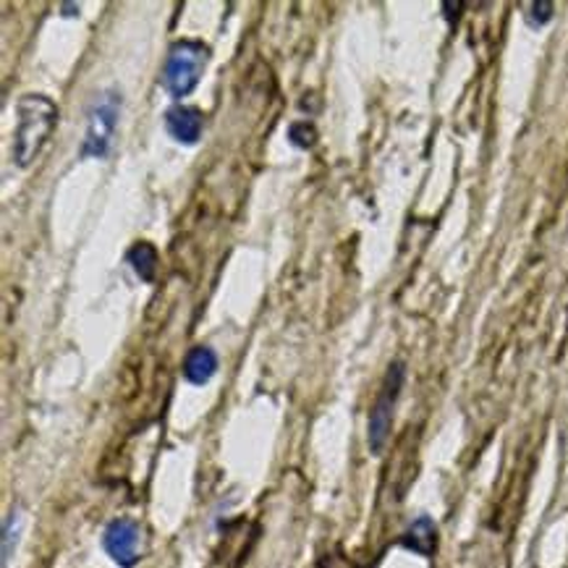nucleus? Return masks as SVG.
Listing matches in <instances>:
<instances>
[{
	"label": "nucleus",
	"mask_w": 568,
	"mask_h": 568,
	"mask_svg": "<svg viewBox=\"0 0 568 568\" xmlns=\"http://www.w3.org/2000/svg\"><path fill=\"white\" fill-rule=\"evenodd\" d=\"M19 121L13 131V160L19 169H29L45 148L58 123V105L48 94H24L19 100Z\"/></svg>",
	"instance_id": "obj_1"
},
{
	"label": "nucleus",
	"mask_w": 568,
	"mask_h": 568,
	"mask_svg": "<svg viewBox=\"0 0 568 568\" xmlns=\"http://www.w3.org/2000/svg\"><path fill=\"white\" fill-rule=\"evenodd\" d=\"M210 61V48L200 40H179L171 48L169 61L163 69V87L171 98H186L200 84L202 71Z\"/></svg>",
	"instance_id": "obj_2"
},
{
	"label": "nucleus",
	"mask_w": 568,
	"mask_h": 568,
	"mask_svg": "<svg viewBox=\"0 0 568 568\" xmlns=\"http://www.w3.org/2000/svg\"><path fill=\"white\" fill-rule=\"evenodd\" d=\"M121 113V94L119 92H103L94 98L87 115V134L82 142V158H105L111 152L115 126H119Z\"/></svg>",
	"instance_id": "obj_3"
},
{
	"label": "nucleus",
	"mask_w": 568,
	"mask_h": 568,
	"mask_svg": "<svg viewBox=\"0 0 568 568\" xmlns=\"http://www.w3.org/2000/svg\"><path fill=\"white\" fill-rule=\"evenodd\" d=\"M406 381V367L400 362H393L388 367V375H385L383 388L377 393V400L369 412V450L373 454H383L385 443L390 438V425H393V412H396L400 388H404Z\"/></svg>",
	"instance_id": "obj_4"
},
{
	"label": "nucleus",
	"mask_w": 568,
	"mask_h": 568,
	"mask_svg": "<svg viewBox=\"0 0 568 568\" xmlns=\"http://www.w3.org/2000/svg\"><path fill=\"white\" fill-rule=\"evenodd\" d=\"M142 531L134 519H113L103 531V548L115 566L134 568L140 564Z\"/></svg>",
	"instance_id": "obj_5"
},
{
	"label": "nucleus",
	"mask_w": 568,
	"mask_h": 568,
	"mask_svg": "<svg viewBox=\"0 0 568 568\" xmlns=\"http://www.w3.org/2000/svg\"><path fill=\"white\" fill-rule=\"evenodd\" d=\"M165 129H169V134L176 142L196 144V140L202 136V129H205V115H202L200 108L173 105L165 113Z\"/></svg>",
	"instance_id": "obj_6"
},
{
	"label": "nucleus",
	"mask_w": 568,
	"mask_h": 568,
	"mask_svg": "<svg viewBox=\"0 0 568 568\" xmlns=\"http://www.w3.org/2000/svg\"><path fill=\"white\" fill-rule=\"evenodd\" d=\"M400 545L406 550L417 552V556H433L435 548H438V527H435V521L429 516H419L400 535Z\"/></svg>",
	"instance_id": "obj_7"
},
{
	"label": "nucleus",
	"mask_w": 568,
	"mask_h": 568,
	"mask_svg": "<svg viewBox=\"0 0 568 568\" xmlns=\"http://www.w3.org/2000/svg\"><path fill=\"white\" fill-rule=\"evenodd\" d=\"M217 373V354L210 346H194L184 359V377L192 385H207Z\"/></svg>",
	"instance_id": "obj_8"
},
{
	"label": "nucleus",
	"mask_w": 568,
	"mask_h": 568,
	"mask_svg": "<svg viewBox=\"0 0 568 568\" xmlns=\"http://www.w3.org/2000/svg\"><path fill=\"white\" fill-rule=\"evenodd\" d=\"M129 265L134 267V273L140 275V281H144V283L155 281V273H158V265H160V254L155 250V244L136 242L129 250Z\"/></svg>",
	"instance_id": "obj_9"
},
{
	"label": "nucleus",
	"mask_w": 568,
	"mask_h": 568,
	"mask_svg": "<svg viewBox=\"0 0 568 568\" xmlns=\"http://www.w3.org/2000/svg\"><path fill=\"white\" fill-rule=\"evenodd\" d=\"M288 140L291 144H296L298 150H312L317 144V129L307 121H298L288 129Z\"/></svg>",
	"instance_id": "obj_10"
},
{
	"label": "nucleus",
	"mask_w": 568,
	"mask_h": 568,
	"mask_svg": "<svg viewBox=\"0 0 568 568\" xmlns=\"http://www.w3.org/2000/svg\"><path fill=\"white\" fill-rule=\"evenodd\" d=\"M19 537V511H11L9 519L3 524V568L9 566L11 560V548H17Z\"/></svg>",
	"instance_id": "obj_11"
},
{
	"label": "nucleus",
	"mask_w": 568,
	"mask_h": 568,
	"mask_svg": "<svg viewBox=\"0 0 568 568\" xmlns=\"http://www.w3.org/2000/svg\"><path fill=\"white\" fill-rule=\"evenodd\" d=\"M527 11H529L527 21L531 27H542L552 19V3H548V0H540V3H529Z\"/></svg>",
	"instance_id": "obj_12"
},
{
	"label": "nucleus",
	"mask_w": 568,
	"mask_h": 568,
	"mask_svg": "<svg viewBox=\"0 0 568 568\" xmlns=\"http://www.w3.org/2000/svg\"><path fill=\"white\" fill-rule=\"evenodd\" d=\"M317 568H356L354 560H348L344 552L336 550V552H327L325 558H320Z\"/></svg>",
	"instance_id": "obj_13"
}]
</instances>
